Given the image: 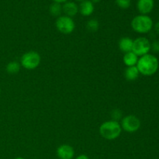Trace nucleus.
<instances>
[{
    "mask_svg": "<svg viewBox=\"0 0 159 159\" xmlns=\"http://www.w3.org/2000/svg\"><path fill=\"white\" fill-rule=\"evenodd\" d=\"M150 51L151 43L148 38L141 37L134 40L132 52L134 53L138 57H141V56L149 54Z\"/></svg>",
    "mask_w": 159,
    "mask_h": 159,
    "instance_id": "nucleus-7",
    "label": "nucleus"
},
{
    "mask_svg": "<svg viewBox=\"0 0 159 159\" xmlns=\"http://www.w3.org/2000/svg\"><path fill=\"white\" fill-rule=\"evenodd\" d=\"M55 26L57 30L64 34H70L75 29V23L71 17L67 16H60L55 22Z\"/></svg>",
    "mask_w": 159,
    "mask_h": 159,
    "instance_id": "nucleus-6",
    "label": "nucleus"
},
{
    "mask_svg": "<svg viewBox=\"0 0 159 159\" xmlns=\"http://www.w3.org/2000/svg\"><path fill=\"white\" fill-rule=\"evenodd\" d=\"M20 68H21L20 64L16 61H10L7 64L6 67V71L9 74L15 75L20 71Z\"/></svg>",
    "mask_w": 159,
    "mask_h": 159,
    "instance_id": "nucleus-15",
    "label": "nucleus"
},
{
    "mask_svg": "<svg viewBox=\"0 0 159 159\" xmlns=\"http://www.w3.org/2000/svg\"><path fill=\"white\" fill-rule=\"evenodd\" d=\"M54 2H57V3H60V4H61V3H65L66 2H68V0H52Z\"/></svg>",
    "mask_w": 159,
    "mask_h": 159,
    "instance_id": "nucleus-23",
    "label": "nucleus"
},
{
    "mask_svg": "<svg viewBox=\"0 0 159 159\" xmlns=\"http://www.w3.org/2000/svg\"><path fill=\"white\" fill-rule=\"evenodd\" d=\"M151 50L155 53L159 52V39L155 40L152 43H151Z\"/></svg>",
    "mask_w": 159,
    "mask_h": 159,
    "instance_id": "nucleus-20",
    "label": "nucleus"
},
{
    "mask_svg": "<svg viewBox=\"0 0 159 159\" xmlns=\"http://www.w3.org/2000/svg\"><path fill=\"white\" fill-rule=\"evenodd\" d=\"M138 61V57L132 51L125 53L124 57H123V61L127 67L136 66Z\"/></svg>",
    "mask_w": 159,
    "mask_h": 159,
    "instance_id": "nucleus-14",
    "label": "nucleus"
},
{
    "mask_svg": "<svg viewBox=\"0 0 159 159\" xmlns=\"http://www.w3.org/2000/svg\"><path fill=\"white\" fill-rule=\"evenodd\" d=\"M154 0H138L137 2L138 10L141 15H148L154 9Z\"/></svg>",
    "mask_w": 159,
    "mask_h": 159,
    "instance_id": "nucleus-9",
    "label": "nucleus"
},
{
    "mask_svg": "<svg viewBox=\"0 0 159 159\" xmlns=\"http://www.w3.org/2000/svg\"><path fill=\"white\" fill-rule=\"evenodd\" d=\"M122 112H121V110H119V109H115V110H113L111 113V116L113 120L119 121L120 120L122 119Z\"/></svg>",
    "mask_w": 159,
    "mask_h": 159,
    "instance_id": "nucleus-19",
    "label": "nucleus"
},
{
    "mask_svg": "<svg viewBox=\"0 0 159 159\" xmlns=\"http://www.w3.org/2000/svg\"><path fill=\"white\" fill-rule=\"evenodd\" d=\"M75 1H80V2H82V1H84V0H75Z\"/></svg>",
    "mask_w": 159,
    "mask_h": 159,
    "instance_id": "nucleus-26",
    "label": "nucleus"
},
{
    "mask_svg": "<svg viewBox=\"0 0 159 159\" xmlns=\"http://www.w3.org/2000/svg\"><path fill=\"white\" fill-rule=\"evenodd\" d=\"M57 155L60 159H72L75 155L74 148L69 144H62L57 148Z\"/></svg>",
    "mask_w": 159,
    "mask_h": 159,
    "instance_id": "nucleus-8",
    "label": "nucleus"
},
{
    "mask_svg": "<svg viewBox=\"0 0 159 159\" xmlns=\"http://www.w3.org/2000/svg\"><path fill=\"white\" fill-rule=\"evenodd\" d=\"M122 132L120 124L118 121L107 120L102 123L99 127V134L104 139L112 141L120 137Z\"/></svg>",
    "mask_w": 159,
    "mask_h": 159,
    "instance_id": "nucleus-2",
    "label": "nucleus"
},
{
    "mask_svg": "<svg viewBox=\"0 0 159 159\" xmlns=\"http://www.w3.org/2000/svg\"><path fill=\"white\" fill-rule=\"evenodd\" d=\"M132 30L141 34H145L150 32L154 26L152 19L148 15H138L134 17L130 23Z\"/></svg>",
    "mask_w": 159,
    "mask_h": 159,
    "instance_id": "nucleus-3",
    "label": "nucleus"
},
{
    "mask_svg": "<svg viewBox=\"0 0 159 159\" xmlns=\"http://www.w3.org/2000/svg\"><path fill=\"white\" fill-rule=\"evenodd\" d=\"M49 12L53 16H60L62 12V6L60 3L53 2L50 6Z\"/></svg>",
    "mask_w": 159,
    "mask_h": 159,
    "instance_id": "nucleus-16",
    "label": "nucleus"
},
{
    "mask_svg": "<svg viewBox=\"0 0 159 159\" xmlns=\"http://www.w3.org/2000/svg\"><path fill=\"white\" fill-rule=\"evenodd\" d=\"M154 28H155V32H156L158 34H159V21L158 23H155V26H154Z\"/></svg>",
    "mask_w": 159,
    "mask_h": 159,
    "instance_id": "nucleus-21",
    "label": "nucleus"
},
{
    "mask_svg": "<svg viewBox=\"0 0 159 159\" xmlns=\"http://www.w3.org/2000/svg\"><path fill=\"white\" fill-rule=\"evenodd\" d=\"M120 126L122 130L127 133H134L140 129L141 125V120L134 115H127L121 119Z\"/></svg>",
    "mask_w": 159,
    "mask_h": 159,
    "instance_id": "nucleus-5",
    "label": "nucleus"
},
{
    "mask_svg": "<svg viewBox=\"0 0 159 159\" xmlns=\"http://www.w3.org/2000/svg\"><path fill=\"white\" fill-rule=\"evenodd\" d=\"M140 72L138 71L137 66L127 67L124 71V77L129 82L135 81L138 77H139Z\"/></svg>",
    "mask_w": 159,
    "mask_h": 159,
    "instance_id": "nucleus-13",
    "label": "nucleus"
},
{
    "mask_svg": "<svg viewBox=\"0 0 159 159\" xmlns=\"http://www.w3.org/2000/svg\"><path fill=\"white\" fill-rule=\"evenodd\" d=\"M41 57L39 53L36 51H28L22 55L20 58V65L26 70H34L40 65Z\"/></svg>",
    "mask_w": 159,
    "mask_h": 159,
    "instance_id": "nucleus-4",
    "label": "nucleus"
},
{
    "mask_svg": "<svg viewBox=\"0 0 159 159\" xmlns=\"http://www.w3.org/2000/svg\"><path fill=\"white\" fill-rule=\"evenodd\" d=\"M99 23L97 20L96 19H91L89 20L86 23V29L88 30L89 32L95 33L99 30Z\"/></svg>",
    "mask_w": 159,
    "mask_h": 159,
    "instance_id": "nucleus-17",
    "label": "nucleus"
},
{
    "mask_svg": "<svg viewBox=\"0 0 159 159\" xmlns=\"http://www.w3.org/2000/svg\"><path fill=\"white\" fill-rule=\"evenodd\" d=\"M15 159H25V158H21V157H18V158H16Z\"/></svg>",
    "mask_w": 159,
    "mask_h": 159,
    "instance_id": "nucleus-25",
    "label": "nucleus"
},
{
    "mask_svg": "<svg viewBox=\"0 0 159 159\" xmlns=\"http://www.w3.org/2000/svg\"><path fill=\"white\" fill-rule=\"evenodd\" d=\"M94 4L90 0H84L79 6V12L83 16H89L94 12Z\"/></svg>",
    "mask_w": 159,
    "mask_h": 159,
    "instance_id": "nucleus-10",
    "label": "nucleus"
},
{
    "mask_svg": "<svg viewBox=\"0 0 159 159\" xmlns=\"http://www.w3.org/2000/svg\"><path fill=\"white\" fill-rule=\"evenodd\" d=\"M62 12L65 16L72 18L79 12V6L74 2H66L62 6Z\"/></svg>",
    "mask_w": 159,
    "mask_h": 159,
    "instance_id": "nucleus-11",
    "label": "nucleus"
},
{
    "mask_svg": "<svg viewBox=\"0 0 159 159\" xmlns=\"http://www.w3.org/2000/svg\"><path fill=\"white\" fill-rule=\"evenodd\" d=\"M90 1L94 4V3H99V2H101V0H90Z\"/></svg>",
    "mask_w": 159,
    "mask_h": 159,
    "instance_id": "nucleus-24",
    "label": "nucleus"
},
{
    "mask_svg": "<svg viewBox=\"0 0 159 159\" xmlns=\"http://www.w3.org/2000/svg\"><path fill=\"white\" fill-rule=\"evenodd\" d=\"M75 159H89V158L85 155H79V156H78Z\"/></svg>",
    "mask_w": 159,
    "mask_h": 159,
    "instance_id": "nucleus-22",
    "label": "nucleus"
},
{
    "mask_svg": "<svg viewBox=\"0 0 159 159\" xmlns=\"http://www.w3.org/2000/svg\"><path fill=\"white\" fill-rule=\"evenodd\" d=\"M115 2L116 5L123 9H128L131 4V0H115Z\"/></svg>",
    "mask_w": 159,
    "mask_h": 159,
    "instance_id": "nucleus-18",
    "label": "nucleus"
},
{
    "mask_svg": "<svg viewBox=\"0 0 159 159\" xmlns=\"http://www.w3.org/2000/svg\"><path fill=\"white\" fill-rule=\"evenodd\" d=\"M136 66L141 75L144 76H152L158 71V59L153 54H145L138 58Z\"/></svg>",
    "mask_w": 159,
    "mask_h": 159,
    "instance_id": "nucleus-1",
    "label": "nucleus"
},
{
    "mask_svg": "<svg viewBox=\"0 0 159 159\" xmlns=\"http://www.w3.org/2000/svg\"><path fill=\"white\" fill-rule=\"evenodd\" d=\"M0 95H1V89H0Z\"/></svg>",
    "mask_w": 159,
    "mask_h": 159,
    "instance_id": "nucleus-27",
    "label": "nucleus"
},
{
    "mask_svg": "<svg viewBox=\"0 0 159 159\" xmlns=\"http://www.w3.org/2000/svg\"><path fill=\"white\" fill-rule=\"evenodd\" d=\"M133 43L134 40L131 38L127 37H124L120 39L119 42H118V47H119V49L120 50V51H122V52L125 54V53L132 51Z\"/></svg>",
    "mask_w": 159,
    "mask_h": 159,
    "instance_id": "nucleus-12",
    "label": "nucleus"
}]
</instances>
